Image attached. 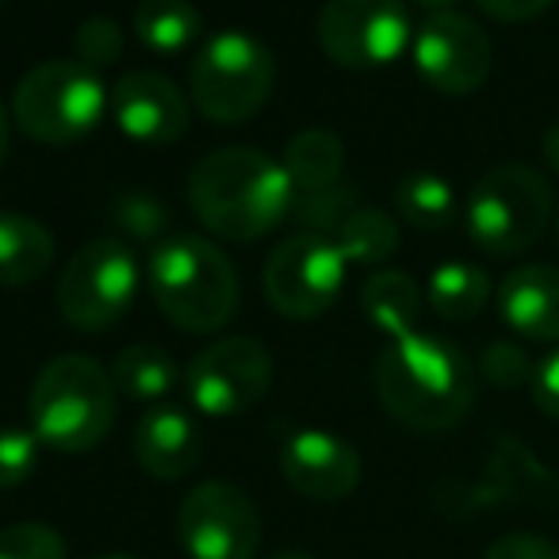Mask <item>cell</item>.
I'll return each instance as SVG.
<instances>
[{
    "label": "cell",
    "mask_w": 559,
    "mask_h": 559,
    "mask_svg": "<svg viewBox=\"0 0 559 559\" xmlns=\"http://www.w3.org/2000/svg\"><path fill=\"white\" fill-rule=\"evenodd\" d=\"M188 203L211 234L226 241H257L288 218L296 185L288 169L253 146L207 154L188 177Z\"/></svg>",
    "instance_id": "obj_1"
},
{
    "label": "cell",
    "mask_w": 559,
    "mask_h": 559,
    "mask_svg": "<svg viewBox=\"0 0 559 559\" xmlns=\"http://www.w3.org/2000/svg\"><path fill=\"white\" fill-rule=\"evenodd\" d=\"M376 391L383 411L406 429L441 433L452 429L475 403V376L452 342L433 334L391 337L376 360Z\"/></svg>",
    "instance_id": "obj_2"
},
{
    "label": "cell",
    "mask_w": 559,
    "mask_h": 559,
    "mask_svg": "<svg viewBox=\"0 0 559 559\" xmlns=\"http://www.w3.org/2000/svg\"><path fill=\"white\" fill-rule=\"evenodd\" d=\"M150 296L173 326L215 334L238 311V272L215 241L180 234L150 253Z\"/></svg>",
    "instance_id": "obj_3"
},
{
    "label": "cell",
    "mask_w": 559,
    "mask_h": 559,
    "mask_svg": "<svg viewBox=\"0 0 559 559\" xmlns=\"http://www.w3.org/2000/svg\"><path fill=\"white\" fill-rule=\"evenodd\" d=\"M116 383L100 360L85 353L55 357L32 383L27 418L39 444L66 456L88 452L111 433L116 421Z\"/></svg>",
    "instance_id": "obj_4"
},
{
    "label": "cell",
    "mask_w": 559,
    "mask_h": 559,
    "mask_svg": "<svg viewBox=\"0 0 559 559\" xmlns=\"http://www.w3.org/2000/svg\"><path fill=\"white\" fill-rule=\"evenodd\" d=\"M556 218L551 188L533 165H495L475 180L467 195L464 223L472 241L490 257H518L540 241Z\"/></svg>",
    "instance_id": "obj_5"
},
{
    "label": "cell",
    "mask_w": 559,
    "mask_h": 559,
    "mask_svg": "<svg viewBox=\"0 0 559 559\" xmlns=\"http://www.w3.org/2000/svg\"><path fill=\"white\" fill-rule=\"evenodd\" d=\"M108 88L100 73L78 58L43 62L27 70L12 96V119L27 139L43 146H66L93 131L108 111Z\"/></svg>",
    "instance_id": "obj_6"
},
{
    "label": "cell",
    "mask_w": 559,
    "mask_h": 559,
    "mask_svg": "<svg viewBox=\"0 0 559 559\" xmlns=\"http://www.w3.org/2000/svg\"><path fill=\"white\" fill-rule=\"evenodd\" d=\"M276 85V62L261 39L246 32H218L200 47L188 70L192 100L211 123H246L264 108Z\"/></svg>",
    "instance_id": "obj_7"
},
{
    "label": "cell",
    "mask_w": 559,
    "mask_h": 559,
    "mask_svg": "<svg viewBox=\"0 0 559 559\" xmlns=\"http://www.w3.org/2000/svg\"><path fill=\"white\" fill-rule=\"evenodd\" d=\"M139 292V264L127 241L96 238L70 257L58 280V311L70 326L96 334L131 311Z\"/></svg>",
    "instance_id": "obj_8"
},
{
    "label": "cell",
    "mask_w": 559,
    "mask_h": 559,
    "mask_svg": "<svg viewBox=\"0 0 559 559\" xmlns=\"http://www.w3.org/2000/svg\"><path fill=\"white\" fill-rule=\"evenodd\" d=\"M345 269L349 261L330 234H292L264 261V299L284 319H319L342 296Z\"/></svg>",
    "instance_id": "obj_9"
},
{
    "label": "cell",
    "mask_w": 559,
    "mask_h": 559,
    "mask_svg": "<svg viewBox=\"0 0 559 559\" xmlns=\"http://www.w3.org/2000/svg\"><path fill=\"white\" fill-rule=\"evenodd\" d=\"M414 27L403 0H326L319 12V47L345 70H380L403 58Z\"/></svg>",
    "instance_id": "obj_10"
},
{
    "label": "cell",
    "mask_w": 559,
    "mask_h": 559,
    "mask_svg": "<svg viewBox=\"0 0 559 559\" xmlns=\"http://www.w3.org/2000/svg\"><path fill=\"white\" fill-rule=\"evenodd\" d=\"M272 357L253 337H218L185 368V391L207 418L246 414L269 395Z\"/></svg>",
    "instance_id": "obj_11"
},
{
    "label": "cell",
    "mask_w": 559,
    "mask_h": 559,
    "mask_svg": "<svg viewBox=\"0 0 559 559\" xmlns=\"http://www.w3.org/2000/svg\"><path fill=\"white\" fill-rule=\"evenodd\" d=\"M177 540L188 559H253L261 544V513L234 483H200L177 510Z\"/></svg>",
    "instance_id": "obj_12"
},
{
    "label": "cell",
    "mask_w": 559,
    "mask_h": 559,
    "mask_svg": "<svg viewBox=\"0 0 559 559\" xmlns=\"http://www.w3.org/2000/svg\"><path fill=\"white\" fill-rule=\"evenodd\" d=\"M414 70L433 93L467 96L490 73V39L464 12H433L411 39Z\"/></svg>",
    "instance_id": "obj_13"
},
{
    "label": "cell",
    "mask_w": 559,
    "mask_h": 559,
    "mask_svg": "<svg viewBox=\"0 0 559 559\" xmlns=\"http://www.w3.org/2000/svg\"><path fill=\"white\" fill-rule=\"evenodd\" d=\"M111 119L139 146H169L188 131V100L165 73L131 70L111 88Z\"/></svg>",
    "instance_id": "obj_14"
},
{
    "label": "cell",
    "mask_w": 559,
    "mask_h": 559,
    "mask_svg": "<svg viewBox=\"0 0 559 559\" xmlns=\"http://www.w3.org/2000/svg\"><path fill=\"white\" fill-rule=\"evenodd\" d=\"M280 472L314 502L349 498L360 483V456L345 437L326 429H296L280 449Z\"/></svg>",
    "instance_id": "obj_15"
},
{
    "label": "cell",
    "mask_w": 559,
    "mask_h": 559,
    "mask_svg": "<svg viewBox=\"0 0 559 559\" xmlns=\"http://www.w3.org/2000/svg\"><path fill=\"white\" fill-rule=\"evenodd\" d=\"M134 456L154 479H185L203 456V437L180 406H154L134 426Z\"/></svg>",
    "instance_id": "obj_16"
},
{
    "label": "cell",
    "mask_w": 559,
    "mask_h": 559,
    "mask_svg": "<svg viewBox=\"0 0 559 559\" xmlns=\"http://www.w3.org/2000/svg\"><path fill=\"white\" fill-rule=\"evenodd\" d=\"M498 314L528 342H559V269L521 264L498 288Z\"/></svg>",
    "instance_id": "obj_17"
},
{
    "label": "cell",
    "mask_w": 559,
    "mask_h": 559,
    "mask_svg": "<svg viewBox=\"0 0 559 559\" xmlns=\"http://www.w3.org/2000/svg\"><path fill=\"white\" fill-rule=\"evenodd\" d=\"M55 261V238L43 223L0 211V288H24Z\"/></svg>",
    "instance_id": "obj_18"
},
{
    "label": "cell",
    "mask_w": 559,
    "mask_h": 559,
    "mask_svg": "<svg viewBox=\"0 0 559 559\" xmlns=\"http://www.w3.org/2000/svg\"><path fill=\"white\" fill-rule=\"evenodd\" d=\"M360 307H365L368 322H372L380 334H388V342H391V337H403V334H414V330H418L421 288L406 276V272L380 269L365 280Z\"/></svg>",
    "instance_id": "obj_19"
},
{
    "label": "cell",
    "mask_w": 559,
    "mask_h": 559,
    "mask_svg": "<svg viewBox=\"0 0 559 559\" xmlns=\"http://www.w3.org/2000/svg\"><path fill=\"white\" fill-rule=\"evenodd\" d=\"M134 35L150 55H185L203 35V16L192 0H142L134 9Z\"/></svg>",
    "instance_id": "obj_20"
},
{
    "label": "cell",
    "mask_w": 559,
    "mask_h": 559,
    "mask_svg": "<svg viewBox=\"0 0 559 559\" xmlns=\"http://www.w3.org/2000/svg\"><path fill=\"white\" fill-rule=\"evenodd\" d=\"M280 165L288 169L292 185H296V195L326 192V188L342 185L345 146H342V139L330 131H304L288 142Z\"/></svg>",
    "instance_id": "obj_21"
},
{
    "label": "cell",
    "mask_w": 559,
    "mask_h": 559,
    "mask_svg": "<svg viewBox=\"0 0 559 559\" xmlns=\"http://www.w3.org/2000/svg\"><path fill=\"white\" fill-rule=\"evenodd\" d=\"M111 383L131 403H162L180 383V368L157 345H127L111 365Z\"/></svg>",
    "instance_id": "obj_22"
},
{
    "label": "cell",
    "mask_w": 559,
    "mask_h": 559,
    "mask_svg": "<svg viewBox=\"0 0 559 559\" xmlns=\"http://www.w3.org/2000/svg\"><path fill=\"white\" fill-rule=\"evenodd\" d=\"M490 299V280L483 269L467 261H449L437 264L433 276L426 284V304L433 314H441L444 322H467L487 307Z\"/></svg>",
    "instance_id": "obj_23"
},
{
    "label": "cell",
    "mask_w": 559,
    "mask_h": 559,
    "mask_svg": "<svg viewBox=\"0 0 559 559\" xmlns=\"http://www.w3.org/2000/svg\"><path fill=\"white\" fill-rule=\"evenodd\" d=\"M399 218L414 230H444L456 218V192L437 173H411L395 188Z\"/></svg>",
    "instance_id": "obj_24"
},
{
    "label": "cell",
    "mask_w": 559,
    "mask_h": 559,
    "mask_svg": "<svg viewBox=\"0 0 559 559\" xmlns=\"http://www.w3.org/2000/svg\"><path fill=\"white\" fill-rule=\"evenodd\" d=\"M337 246L349 264H380L399 249V226L380 207H353L337 226Z\"/></svg>",
    "instance_id": "obj_25"
},
{
    "label": "cell",
    "mask_w": 559,
    "mask_h": 559,
    "mask_svg": "<svg viewBox=\"0 0 559 559\" xmlns=\"http://www.w3.org/2000/svg\"><path fill=\"white\" fill-rule=\"evenodd\" d=\"M0 559H66V540L50 525L24 521L0 528Z\"/></svg>",
    "instance_id": "obj_26"
},
{
    "label": "cell",
    "mask_w": 559,
    "mask_h": 559,
    "mask_svg": "<svg viewBox=\"0 0 559 559\" xmlns=\"http://www.w3.org/2000/svg\"><path fill=\"white\" fill-rule=\"evenodd\" d=\"M35 464H39V437L32 429H0V490L27 483Z\"/></svg>",
    "instance_id": "obj_27"
},
{
    "label": "cell",
    "mask_w": 559,
    "mask_h": 559,
    "mask_svg": "<svg viewBox=\"0 0 559 559\" xmlns=\"http://www.w3.org/2000/svg\"><path fill=\"white\" fill-rule=\"evenodd\" d=\"M73 55H78V62H85L88 70L100 73V66L116 62V58L123 55V35H119V27L111 24V20L93 16L73 35Z\"/></svg>",
    "instance_id": "obj_28"
},
{
    "label": "cell",
    "mask_w": 559,
    "mask_h": 559,
    "mask_svg": "<svg viewBox=\"0 0 559 559\" xmlns=\"http://www.w3.org/2000/svg\"><path fill=\"white\" fill-rule=\"evenodd\" d=\"M483 372H487L490 383H498V388H518V383L533 380V365H528V357L518 349V345H490L487 353H483Z\"/></svg>",
    "instance_id": "obj_29"
},
{
    "label": "cell",
    "mask_w": 559,
    "mask_h": 559,
    "mask_svg": "<svg viewBox=\"0 0 559 559\" xmlns=\"http://www.w3.org/2000/svg\"><path fill=\"white\" fill-rule=\"evenodd\" d=\"M483 559H559V544L536 533H510L490 544Z\"/></svg>",
    "instance_id": "obj_30"
},
{
    "label": "cell",
    "mask_w": 559,
    "mask_h": 559,
    "mask_svg": "<svg viewBox=\"0 0 559 559\" xmlns=\"http://www.w3.org/2000/svg\"><path fill=\"white\" fill-rule=\"evenodd\" d=\"M528 388H533V403L540 406L548 418L559 421V349L551 353V357H544L540 365L533 368V380H528Z\"/></svg>",
    "instance_id": "obj_31"
},
{
    "label": "cell",
    "mask_w": 559,
    "mask_h": 559,
    "mask_svg": "<svg viewBox=\"0 0 559 559\" xmlns=\"http://www.w3.org/2000/svg\"><path fill=\"white\" fill-rule=\"evenodd\" d=\"M475 4L498 24H525L551 9V0H475Z\"/></svg>",
    "instance_id": "obj_32"
},
{
    "label": "cell",
    "mask_w": 559,
    "mask_h": 559,
    "mask_svg": "<svg viewBox=\"0 0 559 559\" xmlns=\"http://www.w3.org/2000/svg\"><path fill=\"white\" fill-rule=\"evenodd\" d=\"M544 157H548V165L559 173V123L548 127V134H544Z\"/></svg>",
    "instance_id": "obj_33"
},
{
    "label": "cell",
    "mask_w": 559,
    "mask_h": 559,
    "mask_svg": "<svg viewBox=\"0 0 559 559\" xmlns=\"http://www.w3.org/2000/svg\"><path fill=\"white\" fill-rule=\"evenodd\" d=\"M4 157H9V111L0 104V165H4Z\"/></svg>",
    "instance_id": "obj_34"
},
{
    "label": "cell",
    "mask_w": 559,
    "mask_h": 559,
    "mask_svg": "<svg viewBox=\"0 0 559 559\" xmlns=\"http://www.w3.org/2000/svg\"><path fill=\"white\" fill-rule=\"evenodd\" d=\"M421 9H429V12H452L456 9V0H418Z\"/></svg>",
    "instance_id": "obj_35"
},
{
    "label": "cell",
    "mask_w": 559,
    "mask_h": 559,
    "mask_svg": "<svg viewBox=\"0 0 559 559\" xmlns=\"http://www.w3.org/2000/svg\"><path fill=\"white\" fill-rule=\"evenodd\" d=\"M269 559H314V556H307V551H280V556H269Z\"/></svg>",
    "instance_id": "obj_36"
},
{
    "label": "cell",
    "mask_w": 559,
    "mask_h": 559,
    "mask_svg": "<svg viewBox=\"0 0 559 559\" xmlns=\"http://www.w3.org/2000/svg\"><path fill=\"white\" fill-rule=\"evenodd\" d=\"M100 559H134V556H119V551H116V556H100Z\"/></svg>",
    "instance_id": "obj_37"
},
{
    "label": "cell",
    "mask_w": 559,
    "mask_h": 559,
    "mask_svg": "<svg viewBox=\"0 0 559 559\" xmlns=\"http://www.w3.org/2000/svg\"><path fill=\"white\" fill-rule=\"evenodd\" d=\"M556 241H559V203H556Z\"/></svg>",
    "instance_id": "obj_38"
}]
</instances>
